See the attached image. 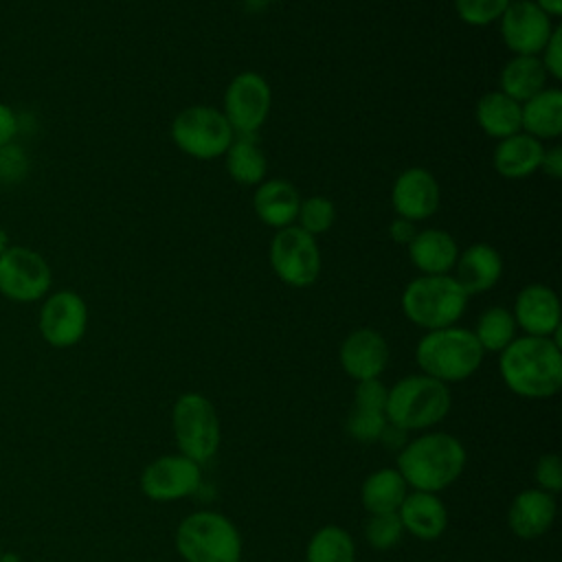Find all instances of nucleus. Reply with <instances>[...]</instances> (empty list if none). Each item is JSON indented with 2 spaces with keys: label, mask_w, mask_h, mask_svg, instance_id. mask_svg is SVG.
<instances>
[{
  "label": "nucleus",
  "mask_w": 562,
  "mask_h": 562,
  "mask_svg": "<svg viewBox=\"0 0 562 562\" xmlns=\"http://www.w3.org/2000/svg\"><path fill=\"white\" fill-rule=\"evenodd\" d=\"M512 316L525 336L553 338L560 334V299L544 283L525 285L516 294Z\"/></svg>",
  "instance_id": "17"
},
{
  "label": "nucleus",
  "mask_w": 562,
  "mask_h": 562,
  "mask_svg": "<svg viewBox=\"0 0 562 562\" xmlns=\"http://www.w3.org/2000/svg\"><path fill=\"white\" fill-rule=\"evenodd\" d=\"M441 191L437 178L424 167L404 169L391 189V202L397 217L419 222L435 215L439 209Z\"/></svg>",
  "instance_id": "15"
},
{
  "label": "nucleus",
  "mask_w": 562,
  "mask_h": 562,
  "mask_svg": "<svg viewBox=\"0 0 562 562\" xmlns=\"http://www.w3.org/2000/svg\"><path fill=\"white\" fill-rule=\"evenodd\" d=\"M268 2H281V0H268Z\"/></svg>",
  "instance_id": "44"
},
{
  "label": "nucleus",
  "mask_w": 562,
  "mask_h": 562,
  "mask_svg": "<svg viewBox=\"0 0 562 562\" xmlns=\"http://www.w3.org/2000/svg\"><path fill=\"white\" fill-rule=\"evenodd\" d=\"M452 406L448 384L426 375L413 373L389 386L384 415L389 426L397 430H426L439 424Z\"/></svg>",
  "instance_id": "3"
},
{
  "label": "nucleus",
  "mask_w": 562,
  "mask_h": 562,
  "mask_svg": "<svg viewBox=\"0 0 562 562\" xmlns=\"http://www.w3.org/2000/svg\"><path fill=\"white\" fill-rule=\"evenodd\" d=\"M553 520H555V496L540 487L518 492L507 509V525L522 540H533L544 536L551 529Z\"/></svg>",
  "instance_id": "18"
},
{
  "label": "nucleus",
  "mask_w": 562,
  "mask_h": 562,
  "mask_svg": "<svg viewBox=\"0 0 562 562\" xmlns=\"http://www.w3.org/2000/svg\"><path fill=\"white\" fill-rule=\"evenodd\" d=\"M408 494V485L397 468H380L371 472L360 487V503L367 514L397 512Z\"/></svg>",
  "instance_id": "28"
},
{
  "label": "nucleus",
  "mask_w": 562,
  "mask_h": 562,
  "mask_svg": "<svg viewBox=\"0 0 562 562\" xmlns=\"http://www.w3.org/2000/svg\"><path fill=\"white\" fill-rule=\"evenodd\" d=\"M503 44L514 55L538 57L555 31L553 18H549L533 0H512L498 18Z\"/></svg>",
  "instance_id": "13"
},
{
  "label": "nucleus",
  "mask_w": 562,
  "mask_h": 562,
  "mask_svg": "<svg viewBox=\"0 0 562 562\" xmlns=\"http://www.w3.org/2000/svg\"><path fill=\"white\" fill-rule=\"evenodd\" d=\"M270 268L272 272L292 288H307L321 274V248L316 237L299 228L296 224L274 233L270 241Z\"/></svg>",
  "instance_id": "9"
},
{
  "label": "nucleus",
  "mask_w": 562,
  "mask_h": 562,
  "mask_svg": "<svg viewBox=\"0 0 562 562\" xmlns=\"http://www.w3.org/2000/svg\"><path fill=\"white\" fill-rule=\"evenodd\" d=\"M516 329L518 327L512 316V310H507L503 305H494V307H487L479 316L472 334H474L476 342L481 345L483 353H487V351L501 353L516 338Z\"/></svg>",
  "instance_id": "30"
},
{
  "label": "nucleus",
  "mask_w": 562,
  "mask_h": 562,
  "mask_svg": "<svg viewBox=\"0 0 562 562\" xmlns=\"http://www.w3.org/2000/svg\"><path fill=\"white\" fill-rule=\"evenodd\" d=\"M37 327L50 347H75L88 329V305L75 290H57L44 299Z\"/></svg>",
  "instance_id": "12"
},
{
  "label": "nucleus",
  "mask_w": 562,
  "mask_h": 562,
  "mask_svg": "<svg viewBox=\"0 0 562 562\" xmlns=\"http://www.w3.org/2000/svg\"><path fill=\"white\" fill-rule=\"evenodd\" d=\"M9 246H11V244H9V233L0 226V255H2Z\"/></svg>",
  "instance_id": "43"
},
{
  "label": "nucleus",
  "mask_w": 562,
  "mask_h": 562,
  "mask_svg": "<svg viewBox=\"0 0 562 562\" xmlns=\"http://www.w3.org/2000/svg\"><path fill=\"white\" fill-rule=\"evenodd\" d=\"M503 274V257L501 252L485 244H472L463 252H459L454 263V279L463 288L468 296L483 294L492 290Z\"/></svg>",
  "instance_id": "19"
},
{
  "label": "nucleus",
  "mask_w": 562,
  "mask_h": 562,
  "mask_svg": "<svg viewBox=\"0 0 562 562\" xmlns=\"http://www.w3.org/2000/svg\"><path fill=\"white\" fill-rule=\"evenodd\" d=\"M474 119L479 127L485 132V136L503 140L507 136H514L522 132L520 121V103L503 94L501 90L485 92L474 108Z\"/></svg>",
  "instance_id": "25"
},
{
  "label": "nucleus",
  "mask_w": 562,
  "mask_h": 562,
  "mask_svg": "<svg viewBox=\"0 0 562 562\" xmlns=\"http://www.w3.org/2000/svg\"><path fill=\"white\" fill-rule=\"evenodd\" d=\"M235 132L222 110L211 105H189L171 121V140L176 147L198 160H213L226 154Z\"/></svg>",
  "instance_id": "8"
},
{
  "label": "nucleus",
  "mask_w": 562,
  "mask_h": 562,
  "mask_svg": "<svg viewBox=\"0 0 562 562\" xmlns=\"http://www.w3.org/2000/svg\"><path fill=\"white\" fill-rule=\"evenodd\" d=\"M176 551L184 562H239L244 542L231 518L204 509L180 520Z\"/></svg>",
  "instance_id": "6"
},
{
  "label": "nucleus",
  "mask_w": 562,
  "mask_h": 562,
  "mask_svg": "<svg viewBox=\"0 0 562 562\" xmlns=\"http://www.w3.org/2000/svg\"><path fill=\"white\" fill-rule=\"evenodd\" d=\"M538 57H540L549 79H560L562 77V31L558 26L551 33L549 42L544 44V48Z\"/></svg>",
  "instance_id": "38"
},
{
  "label": "nucleus",
  "mask_w": 562,
  "mask_h": 562,
  "mask_svg": "<svg viewBox=\"0 0 562 562\" xmlns=\"http://www.w3.org/2000/svg\"><path fill=\"white\" fill-rule=\"evenodd\" d=\"M547 72L540 57L533 55H514L503 68L498 77V90L509 99L525 103L542 88H547Z\"/></svg>",
  "instance_id": "27"
},
{
  "label": "nucleus",
  "mask_w": 562,
  "mask_h": 562,
  "mask_svg": "<svg viewBox=\"0 0 562 562\" xmlns=\"http://www.w3.org/2000/svg\"><path fill=\"white\" fill-rule=\"evenodd\" d=\"M386 393H389V389L382 384V380H380V378L356 382V391H353V406L384 411V406H386Z\"/></svg>",
  "instance_id": "37"
},
{
  "label": "nucleus",
  "mask_w": 562,
  "mask_h": 562,
  "mask_svg": "<svg viewBox=\"0 0 562 562\" xmlns=\"http://www.w3.org/2000/svg\"><path fill=\"white\" fill-rule=\"evenodd\" d=\"M505 386L527 400H544L562 386V351L558 336H516L498 353Z\"/></svg>",
  "instance_id": "1"
},
{
  "label": "nucleus",
  "mask_w": 562,
  "mask_h": 562,
  "mask_svg": "<svg viewBox=\"0 0 562 562\" xmlns=\"http://www.w3.org/2000/svg\"><path fill=\"white\" fill-rule=\"evenodd\" d=\"M301 206L299 189L283 178H270L257 184L252 195V209L261 224L270 228H288L296 222Z\"/></svg>",
  "instance_id": "20"
},
{
  "label": "nucleus",
  "mask_w": 562,
  "mask_h": 562,
  "mask_svg": "<svg viewBox=\"0 0 562 562\" xmlns=\"http://www.w3.org/2000/svg\"><path fill=\"white\" fill-rule=\"evenodd\" d=\"M397 516L404 531L419 540H435L448 527V509L432 492H408L397 509Z\"/></svg>",
  "instance_id": "21"
},
{
  "label": "nucleus",
  "mask_w": 562,
  "mask_h": 562,
  "mask_svg": "<svg viewBox=\"0 0 562 562\" xmlns=\"http://www.w3.org/2000/svg\"><path fill=\"white\" fill-rule=\"evenodd\" d=\"M15 134H18V114L13 112L11 105L0 101V147L13 143Z\"/></svg>",
  "instance_id": "39"
},
{
  "label": "nucleus",
  "mask_w": 562,
  "mask_h": 562,
  "mask_svg": "<svg viewBox=\"0 0 562 562\" xmlns=\"http://www.w3.org/2000/svg\"><path fill=\"white\" fill-rule=\"evenodd\" d=\"M522 132L542 140L562 134V92L558 88H542L538 94L520 103Z\"/></svg>",
  "instance_id": "24"
},
{
  "label": "nucleus",
  "mask_w": 562,
  "mask_h": 562,
  "mask_svg": "<svg viewBox=\"0 0 562 562\" xmlns=\"http://www.w3.org/2000/svg\"><path fill=\"white\" fill-rule=\"evenodd\" d=\"M272 108V90L263 75L244 70L231 79L224 92L222 114L235 134H257Z\"/></svg>",
  "instance_id": "11"
},
{
  "label": "nucleus",
  "mask_w": 562,
  "mask_h": 562,
  "mask_svg": "<svg viewBox=\"0 0 562 562\" xmlns=\"http://www.w3.org/2000/svg\"><path fill=\"white\" fill-rule=\"evenodd\" d=\"M465 448L450 432H426L411 439L397 454V472L417 492L450 487L465 468Z\"/></svg>",
  "instance_id": "2"
},
{
  "label": "nucleus",
  "mask_w": 562,
  "mask_h": 562,
  "mask_svg": "<svg viewBox=\"0 0 562 562\" xmlns=\"http://www.w3.org/2000/svg\"><path fill=\"white\" fill-rule=\"evenodd\" d=\"M536 483L540 490L549 492V494H558L562 490V463L560 457L555 452H547L536 461V470H533Z\"/></svg>",
  "instance_id": "36"
},
{
  "label": "nucleus",
  "mask_w": 562,
  "mask_h": 562,
  "mask_svg": "<svg viewBox=\"0 0 562 562\" xmlns=\"http://www.w3.org/2000/svg\"><path fill=\"white\" fill-rule=\"evenodd\" d=\"M549 18L562 15V0H533Z\"/></svg>",
  "instance_id": "42"
},
{
  "label": "nucleus",
  "mask_w": 562,
  "mask_h": 562,
  "mask_svg": "<svg viewBox=\"0 0 562 562\" xmlns=\"http://www.w3.org/2000/svg\"><path fill=\"white\" fill-rule=\"evenodd\" d=\"M171 426L180 454L200 465L215 457L222 441V428L217 411L206 395H180L171 411Z\"/></svg>",
  "instance_id": "7"
},
{
  "label": "nucleus",
  "mask_w": 562,
  "mask_h": 562,
  "mask_svg": "<svg viewBox=\"0 0 562 562\" xmlns=\"http://www.w3.org/2000/svg\"><path fill=\"white\" fill-rule=\"evenodd\" d=\"M202 481V465L184 454H162L147 463L140 474V490L156 503H171L191 496Z\"/></svg>",
  "instance_id": "14"
},
{
  "label": "nucleus",
  "mask_w": 562,
  "mask_h": 562,
  "mask_svg": "<svg viewBox=\"0 0 562 562\" xmlns=\"http://www.w3.org/2000/svg\"><path fill=\"white\" fill-rule=\"evenodd\" d=\"M542 154H544V145L538 138L525 132H518L514 136L498 140L492 154V165L498 176L507 180H518L540 169Z\"/></svg>",
  "instance_id": "23"
},
{
  "label": "nucleus",
  "mask_w": 562,
  "mask_h": 562,
  "mask_svg": "<svg viewBox=\"0 0 562 562\" xmlns=\"http://www.w3.org/2000/svg\"><path fill=\"white\" fill-rule=\"evenodd\" d=\"M468 299L452 274H419L402 292V312L413 325L432 331L457 325Z\"/></svg>",
  "instance_id": "5"
},
{
  "label": "nucleus",
  "mask_w": 562,
  "mask_h": 562,
  "mask_svg": "<svg viewBox=\"0 0 562 562\" xmlns=\"http://www.w3.org/2000/svg\"><path fill=\"white\" fill-rule=\"evenodd\" d=\"M402 536H404V527L397 512L369 514V520L364 522V538L373 549L389 551L395 544H400Z\"/></svg>",
  "instance_id": "33"
},
{
  "label": "nucleus",
  "mask_w": 562,
  "mask_h": 562,
  "mask_svg": "<svg viewBox=\"0 0 562 562\" xmlns=\"http://www.w3.org/2000/svg\"><path fill=\"white\" fill-rule=\"evenodd\" d=\"M53 272L48 261L33 248L9 246L0 255V294L15 303H33L48 294Z\"/></svg>",
  "instance_id": "10"
},
{
  "label": "nucleus",
  "mask_w": 562,
  "mask_h": 562,
  "mask_svg": "<svg viewBox=\"0 0 562 562\" xmlns=\"http://www.w3.org/2000/svg\"><path fill=\"white\" fill-rule=\"evenodd\" d=\"M29 171V158L24 149L15 143L0 147V180L2 182H20Z\"/></svg>",
  "instance_id": "35"
},
{
  "label": "nucleus",
  "mask_w": 562,
  "mask_h": 562,
  "mask_svg": "<svg viewBox=\"0 0 562 562\" xmlns=\"http://www.w3.org/2000/svg\"><path fill=\"white\" fill-rule=\"evenodd\" d=\"M483 356L472 329L459 325L426 331L415 347V362L422 373L443 384L468 380L481 367Z\"/></svg>",
  "instance_id": "4"
},
{
  "label": "nucleus",
  "mask_w": 562,
  "mask_h": 562,
  "mask_svg": "<svg viewBox=\"0 0 562 562\" xmlns=\"http://www.w3.org/2000/svg\"><path fill=\"white\" fill-rule=\"evenodd\" d=\"M338 360L342 371L356 382L380 378L389 364V342L378 329H353L340 342Z\"/></svg>",
  "instance_id": "16"
},
{
  "label": "nucleus",
  "mask_w": 562,
  "mask_h": 562,
  "mask_svg": "<svg viewBox=\"0 0 562 562\" xmlns=\"http://www.w3.org/2000/svg\"><path fill=\"white\" fill-rule=\"evenodd\" d=\"M512 0H454V11L470 26H487L496 22Z\"/></svg>",
  "instance_id": "34"
},
{
  "label": "nucleus",
  "mask_w": 562,
  "mask_h": 562,
  "mask_svg": "<svg viewBox=\"0 0 562 562\" xmlns=\"http://www.w3.org/2000/svg\"><path fill=\"white\" fill-rule=\"evenodd\" d=\"M336 222V206L327 195H310L301 198V206L296 213V226L310 233L312 237L327 233Z\"/></svg>",
  "instance_id": "31"
},
{
  "label": "nucleus",
  "mask_w": 562,
  "mask_h": 562,
  "mask_svg": "<svg viewBox=\"0 0 562 562\" xmlns=\"http://www.w3.org/2000/svg\"><path fill=\"white\" fill-rule=\"evenodd\" d=\"M226 173L237 182L246 187H257L266 180L268 160L259 145L257 134H235L233 143L228 145L224 154Z\"/></svg>",
  "instance_id": "26"
},
{
  "label": "nucleus",
  "mask_w": 562,
  "mask_h": 562,
  "mask_svg": "<svg viewBox=\"0 0 562 562\" xmlns=\"http://www.w3.org/2000/svg\"><path fill=\"white\" fill-rule=\"evenodd\" d=\"M538 171H544V173H547L549 178H553V180L562 178V147L553 145V147L544 149Z\"/></svg>",
  "instance_id": "41"
},
{
  "label": "nucleus",
  "mask_w": 562,
  "mask_h": 562,
  "mask_svg": "<svg viewBox=\"0 0 562 562\" xmlns=\"http://www.w3.org/2000/svg\"><path fill=\"white\" fill-rule=\"evenodd\" d=\"M386 428H389V422L384 411L362 408V406H353L345 424V430L349 432V437L360 443H373L382 439Z\"/></svg>",
  "instance_id": "32"
},
{
  "label": "nucleus",
  "mask_w": 562,
  "mask_h": 562,
  "mask_svg": "<svg viewBox=\"0 0 562 562\" xmlns=\"http://www.w3.org/2000/svg\"><path fill=\"white\" fill-rule=\"evenodd\" d=\"M415 235H417V224L411 222V220L395 217V220L389 224V237H391L395 244H400V246H408Z\"/></svg>",
  "instance_id": "40"
},
{
  "label": "nucleus",
  "mask_w": 562,
  "mask_h": 562,
  "mask_svg": "<svg viewBox=\"0 0 562 562\" xmlns=\"http://www.w3.org/2000/svg\"><path fill=\"white\" fill-rule=\"evenodd\" d=\"M413 266L422 274H452L459 246L457 239L443 228H422L406 246Z\"/></svg>",
  "instance_id": "22"
},
{
  "label": "nucleus",
  "mask_w": 562,
  "mask_h": 562,
  "mask_svg": "<svg viewBox=\"0 0 562 562\" xmlns=\"http://www.w3.org/2000/svg\"><path fill=\"white\" fill-rule=\"evenodd\" d=\"M305 562H356L351 533L338 525L321 527L305 547Z\"/></svg>",
  "instance_id": "29"
}]
</instances>
